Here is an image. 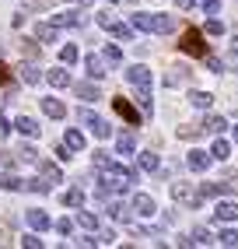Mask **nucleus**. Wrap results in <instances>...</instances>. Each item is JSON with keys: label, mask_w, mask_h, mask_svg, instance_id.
<instances>
[{"label": "nucleus", "mask_w": 238, "mask_h": 249, "mask_svg": "<svg viewBox=\"0 0 238 249\" xmlns=\"http://www.w3.org/2000/svg\"><path fill=\"white\" fill-rule=\"evenodd\" d=\"M53 25H56V28H74V25H81V14H77V11H63V14H53Z\"/></svg>", "instance_id": "13"}, {"label": "nucleus", "mask_w": 238, "mask_h": 249, "mask_svg": "<svg viewBox=\"0 0 238 249\" xmlns=\"http://www.w3.org/2000/svg\"><path fill=\"white\" fill-rule=\"evenodd\" d=\"M200 193L203 196H228V193H235V186H231V182H203Z\"/></svg>", "instance_id": "10"}, {"label": "nucleus", "mask_w": 238, "mask_h": 249, "mask_svg": "<svg viewBox=\"0 0 238 249\" xmlns=\"http://www.w3.org/2000/svg\"><path fill=\"white\" fill-rule=\"evenodd\" d=\"M77 120L88 126V130H95V137H109V134H112V126H109L105 120H98L91 109H81V112H77Z\"/></svg>", "instance_id": "5"}, {"label": "nucleus", "mask_w": 238, "mask_h": 249, "mask_svg": "<svg viewBox=\"0 0 238 249\" xmlns=\"http://www.w3.org/2000/svg\"><path fill=\"white\" fill-rule=\"evenodd\" d=\"M193 242H196V246H207V242H214V235H210L207 228H196V231H193Z\"/></svg>", "instance_id": "40"}, {"label": "nucleus", "mask_w": 238, "mask_h": 249, "mask_svg": "<svg viewBox=\"0 0 238 249\" xmlns=\"http://www.w3.org/2000/svg\"><path fill=\"white\" fill-rule=\"evenodd\" d=\"M39 172H42V179H46V182H60V179H63V176H60V169H56L53 161H39Z\"/></svg>", "instance_id": "23"}, {"label": "nucleus", "mask_w": 238, "mask_h": 249, "mask_svg": "<svg viewBox=\"0 0 238 249\" xmlns=\"http://www.w3.org/2000/svg\"><path fill=\"white\" fill-rule=\"evenodd\" d=\"M172 196H175V204H186V207H200V200H203V193H196L189 182H172Z\"/></svg>", "instance_id": "4"}, {"label": "nucleus", "mask_w": 238, "mask_h": 249, "mask_svg": "<svg viewBox=\"0 0 238 249\" xmlns=\"http://www.w3.org/2000/svg\"><path fill=\"white\" fill-rule=\"evenodd\" d=\"M25 190H32V193H49V190H53V182H46V179H28Z\"/></svg>", "instance_id": "32"}, {"label": "nucleus", "mask_w": 238, "mask_h": 249, "mask_svg": "<svg viewBox=\"0 0 238 249\" xmlns=\"http://www.w3.org/2000/svg\"><path fill=\"white\" fill-rule=\"evenodd\" d=\"M56 231H60V235H70V231H74V221H70V218H60V221H56Z\"/></svg>", "instance_id": "44"}, {"label": "nucleus", "mask_w": 238, "mask_h": 249, "mask_svg": "<svg viewBox=\"0 0 238 249\" xmlns=\"http://www.w3.org/2000/svg\"><path fill=\"white\" fill-rule=\"evenodd\" d=\"M109 214H112V218H119V221H130V207H126L123 200H112V204H109Z\"/></svg>", "instance_id": "26"}, {"label": "nucleus", "mask_w": 238, "mask_h": 249, "mask_svg": "<svg viewBox=\"0 0 238 249\" xmlns=\"http://www.w3.org/2000/svg\"><path fill=\"white\" fill-rule=\"evenodd\" d=\"M46 81H49L53 88H67V85H70V74H67L63 67H56V71H49V74H46Z\"/></svg>", "instance_id": "16"}, {"label": "nucleus", "mask_w": 238, "mask_h": 249, "mask_svg": "<svg viewBox=\"0 0 238 249\" xmlns=\"http://www.w3.org/2000/svg\"><path fill=\"white\" fill-rule=\"evenodd\" d=\"M21 53H25L28 60H35V56H39V46L32 42V39H25V42H21Z\"/></svg>", "instance_id": "41"}, {"label": "nucleus", "mask_w": 238, "mask_h": 249, "mask_svg": "<svg viewBox=\"0 0 238 249\" xmlns=\"http://www.w3.org/2000/svg\"><path fill=\"white\" fill-rule=\"evenodd\" d=\"M14 130H18L21 137H39V123L32 120V116H18V120H14Z\"/></svg>", "instance_id": "9"}, {"label": "nucleus", "mask_w": 238, "mask_h": 249, "mask_svg": "<svg viewBox=\"0 0 238 249\" xmlns=\"http://www.w3.org/2000/svg\"><path fill=\"white\" fill-rule=\"evenodd\" d=\"M175 4H179V7H182V11H189V7H193V4H196V0H175Z\"/></svg>", "instance_id": "50"}, {"label": "nucleus", "mask_w": 238, "mask_h": 249, "mask_svg": "<svg viewBox=\"0 0 238 249\" xmlns=\"http://www.w3.org/2000/svg\"><path fill=\"white\" fill-rule=\"evenodd\" d=\"M217 242H221V246H238V231H235V228H224V231L217 235Z\"/></svg>", "instance_id": "36"}, {"label": "nucleus", "mask_w": 238, "mask_h": 249, "mask_svg": "<svg viewBox=\"0 0 238 249\" xmlns=\"http://www.w3.org/2000/svg\"><path fill=\"white\" fill-rule=\"evenodd\" d=\"M35 39L39 42H56V25L49 21V25H35Z\"/></svg>", "instance_id": "21"}, {"label": "nucleus", "mask_w": 238, "mask_h": 249, "mask_svg": "<svg viewBox=\"0 0 238 249\" xmlns=\"http://www.w3.org/2000/svg\"><path fill=\"white\" fill-rule=\"evenodd\" d=\"M133 25H137L140 32H158V36L175 32V18H172V14H133Z\"/></svg>", "instance_id": "2"}, {"label": "nucleus", "mask_w": 238, "mask_h": 249, "mask_svg": "<svg viewBox=\"0 0 238 249\" xmlns=\"http://www.w3.org/2000/svg\"><path fill=\"white\" fill-rule=\"evenodd\" d=\"M210 155H214L217 161H224V158L231 155V144H228V141H214V147H210Z\"/></svg>", "instance_id": "27"}, {"label": "nucleus", "mask_w": 238, "mask_h": 249, "mask_svg": "<svg viewBox=\"0 0 238 249\" xmlns=\"http://www.w3.org/2000/svg\"><path fill=\"white\" fill-rule=\"evenodd\" d=\"M77 225L88 228V231H95V228H98V218H95L91 211H81V214H77Z\"/></svg>", "instance_id": "30"}, {"label": "nucleus", "mask_w": 238, "mask_h": 249, "mask_svg": "<svg viewBox=\"0 0 238 249\" xmlns=\"http://www.w3.org/2000/svg\"><path fill=\"white\" fill-rule=\"evenodd\" d=\"M203 134V126H179V137L182 141H193V137H200Z\"/></svg>", "instance_id": "38"}, {"label": "nucleus", "mask_w": 238, "mask_h": 249, "mask_svg": "<svg viewBox=\"0 0 238 249\" xmlns=\"http://www.w3.org/2000/svg\"><path fill=\"white\" fill-rule=\"evenodd\" d=\"M126 81L137 88V102H140V109H144V112L154 109V106H151V71L144 67V63H133V67L126 71Z\"/></svg>", "instance_id": "1"}, {"label": "nucleus", "mask_w": 238, "mask_h": 249, "mask_svg": "<svg viewBox=\"0 0 238 249\" xmlns=\"http://www.w3.org/2000/svg\"><path fill=\"white\" fill-rule=\"evenodd\" d=\"M63 204H67V207H81V204H84V190H67V193H63Z\"/></svg>", "instance_id": "29"}, {"label": "nucleus", "mask_w": 238, "mask_h": 249, "mask_svg": "<svg viewBox=\"0 0 238 249\" xmlns=\"http://www.w3.org/2000/svg\"><path fill=\"white\" fill-rule=\"evenodd\" d=\"M105 63H109L105 56H95V53H91L88 60H84V67H88L91 77H105V74H109V71H105Z\"/></svg>", "instance_id": "12"}, {"label": "nucleus", "mask_w": 238, "mask_h": 249, "mask_svg": "<svg viewBox=\"0 0 238 249\" xmlns=\"http://www.w3.org/2000/svg\"><path fill=\"white\" fill-rule=\"evenodd\" d=\"M189 102H193L196 109H210V106H214V95H210V91H189Z\"/></svg>", "instance_id": "22"}, {"label": "nucleus", "mask_w": 238, "mask_h": 249, "mask_svg": "<svg viewBox=\"0 0 238 249\" xmlns=\"http://www.w3.org/2000/svg\"><path fill=\"white\" fill-rule=\"evenodd\" d=\"M42 112L49 116V120H63V116H67V106L60 102V98H42Z\"/></svg>", "instance_id": "11"}, {"label": "nucleus", "mask_w": 238, "mask_h": 249, "mask_svg": "<svg viewBox=\"0 0 238 249\" xmlns=\"http://www.w3.org/2000/svg\"><path fill=\"white\" fill-rule=\"evenodd\" d=\"M116 147H119V155H133V151H137V141H133V134H119Z\"/></svg>", "instance_id": "19"}, {"label": "nucleus", "mask_w": 238, "mask_h": 249, "mask_svg": "<svg viewBox=\"0 0 238 249\" xmlns=\"http://www.w3.org/2000/svg\"><path fill=\"white\" fill-rule=\"evenodd\" d=\"M74 91H77V95H81V98H84V102H95V98H102V95H98V88H95V85H77V88H74Z\"/></svg>", "instance_id": "31"}, {"label": "nucleus", "mask_w": 238, "mask_h": 249, "mask_svg": "<svg viewBox=\"0 0 238 249\" xmlns=\"http://www.w3.org/2000/svg\"><path fill=\"white\" fill-rule=\"evenodd\" d=\"M200 4H203V11H207V14H217V11H221V0H200Z\"/></svg>", "instance_id": "46"}, {"label": "nucleus", "mask_w": 238, "mask_h": 249, "mask_svg": "<svg viewBox=\"0 0 238 249\" xmlns=\"http://www.w3.org/2000/svg\"><path fill=\"white\" fill-rule=\"evenodd\" d=\"M63 144L70 147V151H84V134H81V130H67Z\"/></svg>", "instance_id": "20"}, {"label": "nucleus", "mask_w": 238, "mask_h": 249, "mask_svg": "<svg viewBox=\"0 0 238 249\" xmlns=\"http://www.w3.org/2000/svg\"><path fill=\"white\" fill-rule=\"evenodd\" d=\"M182 53H189V56H207V42H203V36L196 28H186L182 32V42H179Z\"/></svg>", "instance_id": "3"}, {"label": "nucleus", "mask_w": 238, "mask_h": 249, "mask_svg": "<svg viewBox=\"0 0 238 249\" xmlns=\"http://www.w3.org/2000/svg\"><path fill=\"white\" fill-rule=\"evenodd\" d=\"M109 4H116V0H109Z\"/></svg>", "instance_id": "53"}, {"label": "nucleus", "mask_w": 238, "mask_h": 249, "mask_svg": "<svg viewBox=\"0 0 238 249\" xmlns=\"http://www.w3.org/2000/svg\"><path fill=\"white\" fill-rule=\"evenodd\" d=\"M7 134H11V126H7V120H4V116H0V141H4Z\"/></svg>", "instance_id": "49"}, {"label": "nucleus", "mask_w": 238, "mask_h": 249, "mask_svg": "<svg viewBox=\"0 0 238 249\" xmlns=\"http://www.w3.org/2000/svg\"><path fill=\"white\" fill-rule=\"evenodd\" d=\"M112 106H116V112H119V116H123V120H126V123H133V126H137V123H140V112H137V109H133V106L126 102V98H116V102H112Z\"/></svg>", "instance_id": "8"}, {"label": "nucleus", "mask_w": 238, "mask_h": 249, "mask_svg": "<svg viewBox=\"0 0 238 249\" xmlns=\"http://www.w3.org/2000/svg\"><path fill=\"white\" fill-rule=\"evenodd\" d=\"M18 158L21 161H39V155H35V147H32V144H21L18 147Z\"/></svg>", "instance_id": "37"}, {"label": "nucleus", "mask_w": 238, "mask_h": 249, "mask_svg": "<svg viewBox=\"0 0 238 249\" xmlns=\"http://www.w3.org/2000/svg\"><path fill=\"white\" fill-rule=\"evenodd\" d=\"M21 246H28V249H39V246H42V239H39V235H25V239H21Z\"/></svg>", "instance_id": "47"}, {"label": "nucleus", "mask_w": 238, "mask_h": 249, "mask_svg": "<svg viewBox=\"0 0 238 249\" xmlns=\"http://www.w3.org/2000/svg\"><path fill=\"white\" fill-rule=\"evenodd\" d=\"M203 60H207V67H210V71H217V74L224 71V67H221V60H214V56H203Z\"/></svg>", "instance_id": "48"}, {"label": "nucleus", "mask_w": 238, "mask_h": 249, "mask_svg": "<svg viewBox=\"0 0 238 249\" xmlns=\"http://www.w3.org/2000/svg\"><path fill=\"white\" fill-rule=\"evenodd\" d=\"M231 130H235V144H238V123H235V126H231Z\"/></svg>", "instance_id": "52"}, {"label": "nucleus", "mask_w": 238, "mask_h": 249, "mask_svg": "<svg viewBox=\"0 0 238 249\" xmlns=\"http://www.w3.org/2000/svg\"><path fill=\"white\" fill-rule=\"evenodd\" d=\"M109 32H112L116 39H123V42H130V39H133V28H130V25H119V21H116Z\"/></svg>", "instance_id": "34"}, {"label": "nucleus", "mask_w": 238, "mask_h": 249, "mask_svg": "<svg viewBox=\"0 0 238 249\" xmlns=\"http://www.w3.org/2000/svg\"><path fill=\"white\" fill-rule=\"evenodd\" d=\"M102 56H105V60L112 63V67H119V63H123V49H119L116 42H109L105 49H102Z\"/></svg>", "instance_id": "24"}, {"label": "nucleus", "mask_w": 238, "mask_h": 249, "mask_svg": "<svg viewBox=\"0 0 238 249\" xmlns=\"http://www.w3.org/2000/svg\"><path fill=\"white\" fill-rule=\"evenodd\" d=\"M25 218H28V225L35 228V231H46L49 225H53V221H49V214H46V211H28Z\"/></svg>", "instance_id": "14"}, {"label": "nucleus", "mask_w": 238, "mask_h": 249, "mask_svg": "<svg viewBox=\"0 0 238 249\" xmlns=\"http://www.w3.org/2000/svg\"><path fill=\"white\" fill-rule=\"evenodd\" d=\"M25 182L14 176V172H0V190H21Z\"/></svg>", "instance_id": "25"}, {"label": "nucleus", "mask_w": 238, "mask_h": 249, "mask_svg": "<svg viewBox=\"0 0 238 249\" xmlns=\"http://www.w3.org/2000/svg\"><path fill=\"white\" fill-rule=\"evenodd\" d=\"M95 21H98L102 28H112V25H116V18H112V11H98V14H95Z\"/></svg>", "instance_id": "39"}, {"label": "nucleus", "mask_w": 238, "mask_h": 249, "mask_svg": "<svg viewBox=\"0 0 238 249\" xmlns=\"http://www.w3.org/2000/svg\"><path fill=\"white\" fill-rule=\"evenodd\" d=\"M95 165H98V169H102V172H105V169H109V165H112V158H109L105 151H95Z\"/></svg>", "instance_id": "42"}, {"label": "nucleus", "mask_w": 238, "mask_h": 249, "mask_svg": "<svg viewBox=\"0 0 238 249\" xmlns=\"http://www.w3.org/2000/svg\"><path fill=\"white\" fill-rule=\"evenodd\" d=\"M210 161H214V155H207V151H189V158H186V165H189L193 172H207Z\"/></svg>", "instance_id": "7"}, {"label": "nucleus", "mask_w": 238, "mask_h": 249, "mask_svg": "<svg viewBox=\"0 0 238 249\" xmlns=\"http://www.w3.org/2000/svg\"><path fill=\"white\" fill-rule=\"evenodd\" d=\"M133 211L144 214V218H151V214H158V204H154L151 193H137V196H133Z\"/></svg>", "instance_id": "6"}, {"label": "nucleus", "mask_w": 238, "mask_h": 249, "mask_svg": "<svg viewBox=\"0 0 238 249\" xmlns=\"http://www.w3.org/2000/svg\"><path fill=\"white\" fill-rule=\"evenodd\" d=\"M228 130V123L221 120V116H207V120H203V134H224Z\"/></svg>", "instance_id": "17"}, {"label": "nucleus", "mask_w": 238, "mask_h": 249, "mask_svg": "<svg viewBox=\"0 0 238 249\" xmlns=\"http://www.w3.org/2000/svg\"><path fill=\"white\" fill-rule=\"evenodd\" d=\"M77 56H81V53H77V46H70V42L60 49V60L67 63V67H70V63H77Z\"/></svg>", "instance_id": "33"}, {"label": "nucleus", "mask_w": 238, "mask_h": 249, "mask_svg": "<svg viewBox=\"0 0 238 249\" xmlns=\"http://www.w3.org/2000/svg\"><path fill=\"white\" fill-rule=\"evenodd\" d=\"M137 161H140V169H144V172H154V169H158V155H154V151H144Z\"/></svg>", "instance_id": "28"}, {"label": "nucleus", "mask_w": 238, "mask_h": 249, "mask_svg": "<svg viewBox=\"0 0 238 249\" xmlns=\"http://www.w3.org/2000/svg\"><path fill=\"white\" fill-rule=\"evenodd\" d=\"M21 81H25V85H39V81H42V74H39V67H35V63H21Z\"/></svg>", "instance_id": "15"}, {"label": "nucleus", "mask_w": 238, "mask_h": 249, "mask_svg": "<svg viewBox=\"0 0 238 249\" xmlns=\"http://www.w3.org/2000/svg\"><path fill=\"white\" fill-rule=\"evenodd\" d=\"M7 85H11V67L0 60V88H7Z\"/></svg>", "instance_id": "45"}, {"label": "nucleus", "mask_w": 238, "mask_h": 249, "mask_svg": "<svg viewBox=\"0 0 238 249\" xmlns=\"http://www.w3.org/2000/svg\"><path fill=\"white\" fill-rule=\"evenodd\" d=\"M231 56H238V39H235V42H231Z\"/></svg>", "instance_id": "51"}, {"label": "nucleus", "mask_w": 238, "mask_h": 249, "mask_svg": "<svg viewBox=\"0 0 238 249\" xmlns=\"http://www.w3.org/2000/svg\"><path fill=\"white\" fill-rule=\"evenodd\" d=\"M207 36H224V25H221L217 18H210L207 21Z\"/></svg>", "instance_id": "43"}, {"label": "nucleus", "mask_w": 238, "mask_h": 249, "mask_svg": "<svg viewBox=\"0 0 238 249\" xmlns=\"http://www.w3.org/2000/svg\"><path fill=\"white\" fill-rule=\"evenodd\" d=\"M217 218H221V221H235V218H238V204H235V200L217 204Z\"/></svg>", "instance_id": "18"}, {"label": "nucleus", "mask_w": 238, "mask_h": 249, "mask_svg": "<svg viewBox=\"0 0 238 249\" xmlns=\"http://www.w3.org/2000/svg\"><path fill=\"white\" fill-rule=\"evenodd\" d=\"M186 77H189V71L179 67V71H172V74H165V85H168V88H175L179 81H186Z\"/></svg>", "instance_id": "35"}]
</instances>
